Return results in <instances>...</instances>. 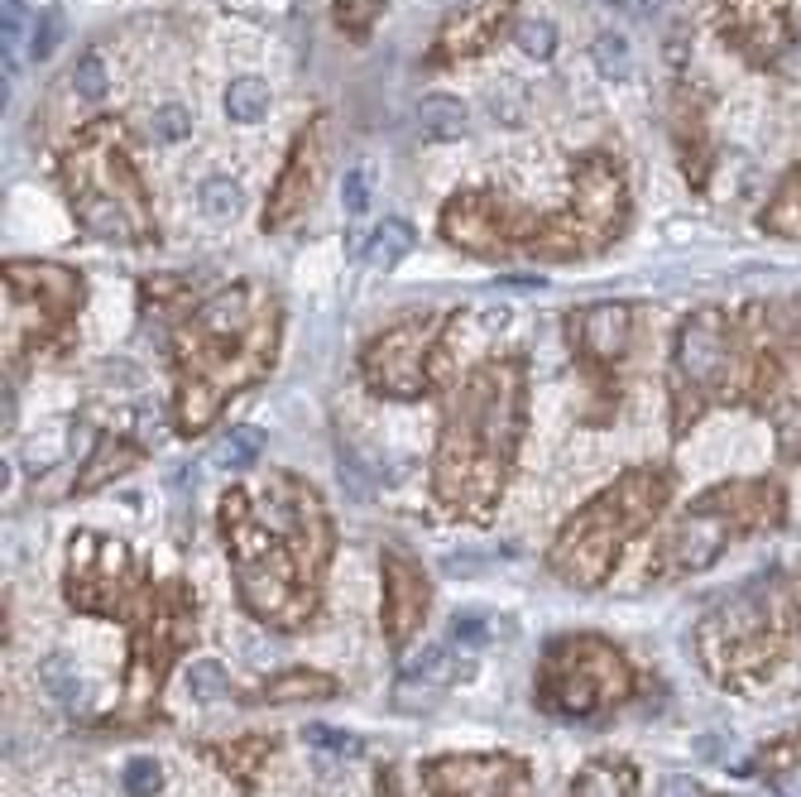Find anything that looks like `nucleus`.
Here are the masks:
<instances>
[{
    "label": "nucleus",
    "instance_id": "nucleus-1",
    "mask_svg": "<svg viewBox=\"0 0 801 797\" xmlns=\"http://www.w3.org/2000/svg\"><path fill=\"white\" fill-rule=\"evenodd\" d=\"M658 495H668V486H658L653 476H633L624 486L605 490L600 500L590 504V510H581V519H572V529L562 533L557 557H552L557 572L576 586H596L600 576L610 572L615 548L648 524Z\"/></svg>",
    "mask_w": 801,
    "mask_h": 797
},
{
    "label": "nucleus",
    "instance_id": "nucleus-2",
    "mask_svg": "<svg viewBox=\"0 0 801 797\" xmlns=\"http://www.w3.org/2000/svg\"><path fill=\"white\" fill-rule=\"evenodd\" d=\"M543 697L566 716H586L629 692V668L605 639H562L543 658Z\"/></svg>",
    "mask_w": 801,
    "mask_h": 797
},
{
    "label": "nucleus",
    "instance_id": "nucleus-3",
    "mask_svg": "<svg viewBox=\"0 0 801 797\" xmlns=\"http://www.w3.org/2000/svg\"><path fill=\"white\" fill-rule=\"evenodd\" d=\"M432 797H528V774L504 754H471V759H437L423 768Z\"/></svg>",
    "mask_w": 801,
    "mask_h": 797
},
{
    "label": "nucleus",
    "instance_id": "nucleus-4",
    "mask_svg": "<svg viewBox=\"0 0 801 797\" xmlns=\"http://www.w3.org/2000/svg\"><path fill=\"white\" fill-rule=\"evenodd\" d=\"M427 337H432V327L427 322H408V327H398V332H389L365 361L370 380H375L384 394H398V398L423 394L427 390V370H423Z\"/></svg>",
    "mask_w": 801,
    "mask_h": 797
},
{
    "label": "nucleus",
    "instance_id": "nucleus-5",
    "mask_svg": "<svg viewBox=\"0 0 801 797\" xmlns=\"http://www.w3.org/2000/svg\"><path fill=\"white\" fill-rule=\"evenodd\" d=\"M384 586H389V606H384V625H389V644H404L418 635L423 615H427V582L418 572V562L408 553H389L384 557Z\"/></svg>",
    "mask_w": 801,
    "mask_h": 797
},
{
    "label": "nucleus",
    "instance_id": "nucleus-6",
    "mask_svg": "<svg viewBox=\"0 0 801 797\" xmlns=\"http://www.w3.org/2000/svg\"><path fill=\"white\" fill-rule=\"evenodd\" d=\"M725 24L729 39L744 44L754 59H768V53L782 49L787 39V0H725Z\"/></svg>",
    "mask_w": 801,
    "mask_h": 797
},
{
    "label": "nucleus",
    "instance_id": "nucleus-7",
    "mask_svg": "<svg viewBox=\"0 0 801 797\" xmlns=\"http://www.w3.org/2000/svg\"><path fill=\"white\" fill-rule=\"evenodd\" d=\"M676 370L692 384H715L725 370V327L715 312H696L676 337Z\"/></svg>",
    "mask_w": 801,
    "mask_h": 797
},
{
    "label": "nucleus",
    "instance_id": "nucleus-8",
    "mask_svg": "<svg viewBox=\"0 0 801 797\" xmlns=\"http://www.w3.org/2000/svg\"><path fill=\"white\" fill-rule=\"evenodd\" d=\"M729 539V524L715 514H701V504L692 514L682 519V524L672 529L668 539V572H696V567H711L715 557H720V548Z\"/></svg>",
    "mask_w": 801,
    "mask_h": 797
},
{
    "label": "nucleus",
    "instance_id": "nucleus-9",
    "mask_svg": "<svg viewBox=\"0 0 801 797\" xmlns=\"http://www.w3.org/2000/svg\"><path fill=\"white\" fill-rule=\"evenodd\" d=\"M576 322H581V341H586V351L596 355V361H615V355L624 351L629 312L619 304H600V308H590L586 318H576Z\"/></svg>",
    "mask_w": 801,
    "mask_h": 797
},
{
    "label": "nucleus",
    "instance_id": "nucleus-10",
    "mask_svg": "<svg viewBox=\"0 0 801 797\" xmlns=\"http://www.w3.org/2000/svg\"><path fill=\"white\" fill-rule=\"evenodd\" d=\"M245 312H250V294L245 288H221L216 298H206L197 312V332L206 341H231L245 332Z\"/></svg>",
    "mask_w": 801,
    "mask_h": 797
},
{
    "label": "nucleus",
    "instance_id": "nucleus-11",
    "mask_svg": "<svg viewBox=\"0 0 801 797\" xmlns=\"http://www.w3.org/2000/svg\"><path fill=\"white\" fill-rule=\"evenodd\" d=\"M331 692H337V682L312 668H288L274 682H265V702H317V697H331Z\"/></svg>",
    "mask_w": 801,
    "mask_h": 797
},
{
    "label": "nucleus",
    "instance_id": "nucleus-12",
    "mask_svg": "<svg viewBox=\"0 0 801 797\" xmlns=\"http://www.w3.org/2000/svg\"><path fill=\"white\" fill-rule=\"evenodd\" d=\"M576 797H633V768L596 759L576 774Z\"/></svg>",
    "mask_w": 801,
    "mask_h": 797
},
{
    "label": "nucleus",
    "instance_id": "nucleus-13",
    "mask_svg": "<svg viewBox=\"0 0 801 797\" xmlns=\"http://www.w3.org/2000/svg\"><path fill=\"white\" fill-rule=\"evenodd\" d=\"M408 251H413V226H408V222H398V216H389V222H380V226H375V236L365 241V259H370L375 269H394Z\"/></svg>",
    "mask_w": 801,
    "mask_h": 797
},
{
    "label": "nucleus",
    "instance_id": "nucleus-14",
    "mask_svg": "<svg viewBox=\"0 0 801 797\" xmlns=\"http://www.w3.org/2000/svg\"><path fill=\"white\" fill-rule=\"evenodd\" d=\"M418 126L432 135V140H461L466 135V106L456 96H427L418 106Z\"/></svg>",
    "mask_w": 801,
    "mask_h": 797
},
{
    "label": "nucleus",
    "instance_id": "nucleus-15",
    "mask_svg": "<svg viewBox=\"0 0 801 797\" xmlns=\"http://www.w3.org/2000/svg\"><path fill=\"white\" fill-rule=\"evenodd\" d=\"M226 111L231 120H241V126H255V120H265L269 111V87L259 77H236L226 92Z\"/></svg>",
    "mask_w": 801,
    "mask_h": 797
},
{
    "label": "nucleus",
    "instance_id": "nucleus-16",
    "mask_svg": "<svg viewBox=\"0 0 801 797\" xmlns=\"http://www.w3.org/2000/svg\"><path fill=\"white\" fill-rule=\"evenodd\" d=\"M259 451H265V433L259 428H236L212 451V461L221 466V471H245V466L259 461Z\"/></svg>",
    "mask_w": 801,
    "mask_h": 797
},
{
    "label": "nucleus",
    "instance_id": "nucleus-17",
    "mask_svg": "<svg viewBox=\"0 0 801 797\" xmlns=\"http://www.w3.org/2000/svg\"><path fill=\"white\" fill-rule=\"evenodd\" d=\"M39 678H44L53 702H63V706H77L82 692H87V687H82V678H77V668H73V658H44Z\"/></svg>",
    "mask_w": 801,
    "mask_h": 797
},
{
    "label": "nucleus",
    "instance_id": "nucleus-18",
    "mask_svg": "<svg viewBox=\"0 0 801 797\" xmlns=\"http://www.w3.org/2000/svg\"><path fill=\"white\" fill-rule=\"evenodd\" d=\"M197 202H202V216H212V222H231L241 208V188L231 183V178H206L197 188Z\"/></svg>",
    "mask_w": 801,
    "mask_h": 797
},
{
    "label": "nucleus",
    "instance_id": "nucleus-19",
    "mask_svg": "<svg viewBox=\"0 0 801 797\" xmlns=\"http://www.w3.org/2000/svg\"><path fill=\"white\" fill-rule=\"evenodd\" d=\"M188 692L197 697L202 706L221 702V697L231 692V682H226V668H221V663H212V658H206V663H192V668H188Z\"/></svg>",
    "mask_w": 801,
    "mask_h": 797
},
{
    "label": "nucleus",
    "instance_id": "nucleus-20",
    "mask_svg": "<svg viewBox=\"0 0 801 797\" xmlns=\"http://www.w3.org/2000/svg\"><path fill=\"white\" fill-rule=\"evenodd\" d=\"M590 59H596V67H600V73L610 77V82H619V77L629 73V44H624L619 34H600L596 44H590Z\"/></svg>",
    "mask_w": 801,
    "mask_h": 797
},
{
    "label": "nucleus",
    "instance_id": "nucleus-21",
    "mask_svg": "<svg viewBox=\"0 0 801 797\" xmlns=\"http://www.w3.org/2000/svg\"><path fill=\"white\" fill-rule=\"evenodd\" d=\"M408 678H418V682H432L437 692H441V682L451 678V653L441 649V644H432V649H423V653L408 663Z\"/></svg>",
    "mask_w": 801,
    "mask_h": 797
},
{
    "label": "nucleus",
    "instance_id": "nucleus-22",
    "mask_svg": "<svg viewBox=\"0 0 801 797\" xmlns=\"http://www.w3.org/2000/svg\"><path fill=\"white\" fill-rule=\"evenodd\" d=\"M514 39H519V49L528 53V59H547V53L557 49V30H552L547 20H523L514 30Z\"/></svg>",
    "mask_w": 801,
    "mask_h": 797
},
{
    "label": "nucleus",
    "instance_id": "nucleus-23",
    "mask_svg": "<svg viewBox=\"0 0 801 797\" xmlns=\"http://www.w3.org/2000/svg\"><path fill=\"white\" fill-rule=\"evenodd\" d=\"M490 30H494V15L490 10H476L471 20H456L451 30H447V44H471V49H485V39H490Z\"/></svg>",
    "mask_w": 801,
    "mask_h": 797
},
{
    "label": "nucleus",
    "instance_id": "nucleus-24",
    "mask_svg": "<svg viewBox=\"0 0 801 797\" xmlns=\"http://www.w3.org/2000/svg\"><path fill=\"white\" fill-rule=\"evenodd\" d=\"M163 788V768L154 759H130L126 764V793L130 797H154Z\"/></svg>",
    "mask_w": 801,
    "mask_h": 797
},
{
    "label": "nucleus",
    "instance_id": "nucleus-25",
    "mask_svg": "<svg viewBox=\"0 0 801 797\" xmlns=\"http://www.w3.org/2000/svg\"><path fill=\"white\" fill-rule=\"evenodd\" d=\"M73 87L87 96V102H96V96H106V67L96 53H82L77 67H73Z\"/></svg>",
    "mask_w": 801,
    "mask_h": 797
},
{
    "label": "nucleus",
    "instance_id": "nucleus-26",
    "mask_svg": "<svg viewBox=\"0 0 801 797\" xmlns=\"http://www.w3.org/2000/svg\"><path fill=\"white\" fill-rule=\"evenodd\" d=\"M451 639L456 644H471V649H480V644H490V620L480 610H456L451 620Z\"/></svg>",
    "mask_w": 801,
    "mask_h": 797
},
{
    "label": "nucleus",
    "instance_id": "nucleus-27",
    "mask_svg": "<svg viewBox=\"0 0 801 797\" xmlns=\"http://www.w3.org/2000/svg\"><path fill=\"white\" fill-rule=\"evenodd\" d=\"M302 740H308L312 750H327V754H351V750H361V740L331 731V725H308V731H302Z\"/></svg>",
    "mask_w": 801,
    "mask_h": 797
},
{
    "label": "nucleus",
    "instance_id": "nucleus-28",
    "mask_svg": "<svg viewBox=\"0 0 801 797\" xmlns=\"http://www.w3.org/2000/svg\"><path fill=\"white\" fill-rule=\"evenodd\" d=\"M188 130H192V120H188L183 106H159V116H154V135H159V140L178 145V140H188Z\"/></svg>",
    "mask_w": 801,
    "mask_h": 797
},
{
    "label": "nucleus",
    "instance_id": "nucleus-29",
    "mask_svg": "<svg viewBox=\"0 0 801 797\" xmlns=\"http://www.w3.org/2000/svg\"><path fill=\"white\" fill-rule=\"evenodd\" d=\"M341 198H346V212L351 216L370 212V173L365 169H351L346 173V188H341Z\"/></svg>",
    "mask_w": 801,
    "mask_h": 797
},
{
    "label": "nucleus",
    "instance_id": "nucleus-30",
    "mask_svg": "<svg viewBox=\"0 0 801 797\" xmlns=\"http://www.w3.org/2000/svg\"><path fill=\"white\" fill-rule=\"evenodd\" d=\"M58 39H63V15H53V10H49V15L39 20V30H34L30 53H34V59H49V53L58 49Z\"/></svg>",
    "mask_w": 801,
    "mask_h": 797
},
{
    "label": "nucleus",
    "instance_id": "nucleus-31",
    "mask_svg": "<svg viewBox=\"0 0 801 797\" xmlns=\"http://www.w3.org/2000/svg\"><path fill=\"white\" fill-rule=\"evenodd\" d=\"M236 649H241L245 663H255V668H269V663H274V649L255 635V629H245V635H236Z\"/></svg>",
    "mask_w": 801,
    "mask_h": 797
},
{
    "label": "nucleus",
    "instance_id": "nucleus-32",
    "mask_svg": "<svg viewBox=\"0 0 801 797\" xmlns=\"http://www.w3.org/2000/svg\"><path fill=\"white\" fill-rule=\"evenodd\" d=\"M658 797H706V793H701V783L692 774H668L658 783Z\"/></svg>",
    "mask_w": 801,
    "mask_h": 797
},
{
    "label": "nucleus",
    "instance_id": "nucleus-33",
    "mask_svg": "<svg viewBox=\"0 0 801 797\" xmlns=\"http://www.w3.org/2000/svg\"><path fill=\"white\" fill-rule=\"evenodd\" d=\"M63 457V437H53V443H34L30 451H24V461H30V471H44V466H53Z\"/></svg>",
    "mask_w": 801,
    "mask_h": 797
},
{
    "label": "nucleus",
    "instance_id": "nucleus-34",
    "mask_svg": "<svg viewBox=\"0 0 801 797\" xmlns=\"http://www.w3.org/2000/svg\"><path fill=\"white\" fill-rule=\"evenodd\" d=\"M490 111H494V120H504V126H509V120H519V116H523V106H519V96H514V92L500 87V92L490 96Z\"/></svg>",
    "mask_w": 801,
    "mask_h": 797
},
{
    "label": "nucleus",
    "instance_id": "nucleus-35",
    "mask_svg": "<svg viewBox=\"0 0 801 797\" xmlns=\"http://www.w3.org/2000/svg\"><path fill=\"white\" fill-rule=\"evenodd\" d=\"M0 10H6V44H15L24 34V24H30V15H24L20 0H0Z\"/></svg>",
    "mask_w": 801,
    "mask_h": 797
},
{
    "label": "nucleus",
    "instance_id": "nucleus-36",
    "mask_svg": "<svg viewBox=\"0 0 801 797\" xmlns=\"http://www.w3.org/2000/svg\"><path fill=\"white\" fill-rule=\"evenodd\" d=\"M772 793L778 797H801V764H787L772 774Z\"/></svg>",
    "mask_w": 801,
    "mask_h": 797
},
{
    "label": "nucleus",
    "instance_id": "nucleus-37",
    "mask_svg": "<svg viewBox=\"0 0 801 797\" xmlns=\"http://www.w3.org/2000/svg\"><path fill=\"white\" fill-rule=\"evenodd\" d=\"M696 754L701 759H720V735H696Z\"/></svg>",
    "mask_w": 801,
    "mask_h": 797
},
{
    "label": "nucleus",
    "instance_id": "nucleus-38",
    "mask_svg": "<svg viewBox=\"0 0 801 797\" xmlns=\"http://www.w3.org/2000/svg\"><path fill=\"white\" fill-rule=\"evenodd\" d=\"M658 6H662V0H639V10H643V15H658Z\"/></svg>",
    "mask_w": 801,
    "mask_h": 797
},
{
    "label": "nucleus",
    "instance_id": "nucleus-39",
    "mask_svg": "<svg viewBox=\"0 0 801 797\" xmlns=\"http://www.w3.org/2000/svg\"><path fill=\"white\" fill-rule=\"evenodd\" d=\"M605 6H615V0H605Z\"/></svg>",
    "mask_w": 801,
    "mask_h": 797
},
{
    "label": "nucleus",
    "instance_id": "nucleus-40",
    "mask_svg": "<svg viewBox=\"0 0 801 797\" xmlns=\"http://www.w3.org/2000/svg\"><path fill=\"white\" fill-rule=\"evenodd\" d=\"M384 797H389V793H384Z\"/></svg>",
    "mask_w": 801,
    "mask_h": 797
}]
</instances>
